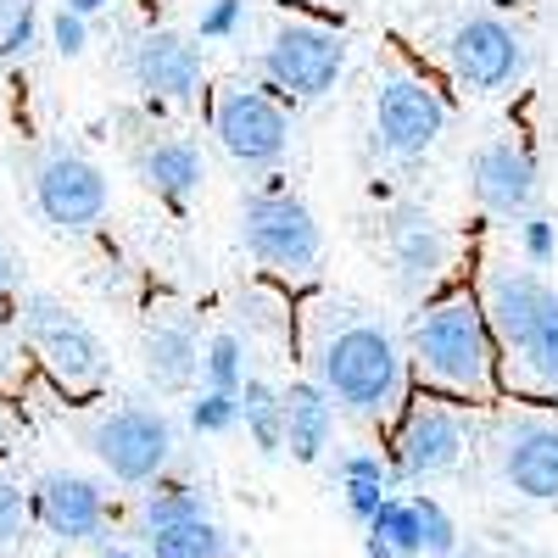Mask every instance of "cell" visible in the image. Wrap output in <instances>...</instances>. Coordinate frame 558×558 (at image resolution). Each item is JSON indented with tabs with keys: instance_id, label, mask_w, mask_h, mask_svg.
I'll use <instances>...</instances> for the list:
<instances>
[{
	"instance_id": "5",
	"label": "cell",
	"mask_w": 558,
	"mask_h": 558,
	"mask_svg": "<svg viewBox=\"0 0 558 558\" xmlns=\"http://www.w3.org/2000/svg\"><path fill=\"white\" fill-rule=\"evenodd\" d=\"M241 246L274 279H307L324 263V229L313 207L286 184H263L241 202Z\"/></svg>"
},
{
	"instance_id": "15",
	"label": "cell",
	"mask_w": 558,
	"mask_h": 558,
	"mask_svg": "<svg viewBox=\"0 0 558 558\" xmlns=\"http://www.w3.org/2000/svg\"><path fill=\"white\" fill-rule=\"evenodd\" d=\"M497 475L525 502H558V425L536 413L508 418L497 436Z\"/></svg>"
},
{
	"instance_id": "41",
	"label": "cell",
	"mask_w": 558,
	"mask_h": 558,
	"mask_svg": "<svg viewBox=\"0 0 558 558\" xmlns=\"http://www.w3.org/2000/svg\"><path fill=\"white\" fill-rule=\"evenodd\" d=\"M318 7H336V0H318Z\"/></svg>"
},
{
	"instance_id": "13",
	"label": "cell",
	"mask_w": 558,
	"mask_h": 558,
	"mask_svg": "<svg viewBox=\"0 0 558 558\" xmlns=\"http://www.w3.org/2000/svg\"><path fill=\"white\" fill-rule=\"evenodd\" d=\"M386 257H391V274H397V291L425 302L452 263V235L425 207L402 202V207L386 213Z\"/></svg>"
},
{
	"instance_id": "8",
	"label": "cell",
	"mask_w": 558,
	"mask_h": 558,
	"mask_svg": "<svg viewBox=\"0 0 558 558\" xmlns=\"http://www.w3.org/2000/svg\"><path fill=\"white\" fill-rule=\"evenodd\" d=\"M463 452H470V430H463V413L452 408V397H436L418 386L391 430V463L397 481H441L452 475Z\"/></svg>"
},
{
	"instance_id": "9",
	"label": "cell",
	"mask_w": 558,
	"mask_h": 558,
	"mask_svg": "<svg viewBox=\"0 0 558 558\" xmlns=\"http://www.w3.org/2000/svg\"><path fill=\"white\" fill-rule=\"evenodd\" d=\"M34 207L39 218L62 229V235H84L96 229L112 207V179L96 157H84L73 146H51L39 162H34Z\"/></svg>"
},
{
	"instance_id": "2",
	"label": "cell",
	"mask_w": 558,
	"mask_h": 558,
	"mask_svg": "<svg viewBox=\"0 0 558 558\" xmlns=\"http://www.w3.org/2000/svg\"><path fill=\"white\" fill-rule=\"evenodd\" d=\"M481 307L502 352V386L558 402V291L531 268H486Z\"/></svg>"
},
{
	"instance_id": "25",
	"label": "cell",
	"mask_w": 558,
	"mask_h": 558,
	"mask_svg": "<svg viewBox=\"0 0 558 558\" xmlns=\"http://www.w3.org/2000/svg\"><path fill=\"white\" fill-rule=\"evenodd\" d=\"M202 386H213V391H241L246 386V341L235 330H218L202 347Z\"/></svg>"
},
{
	"instance_id": "37",
	"label": "cell",
	"mask_w": 558,
	"mask_h": 558,
	"mask_svg": "<svg viewBox=\"0 0 558 558\" xmlns=\"http://www.w3.org/2000/svg\"><path fill=\"white\" fill-rule=\"evenodd\" d=\"M96 558H146V547H129V542H101Z\"/></svg>"
},
{
	"instance_id": "18",
	"label": "cell",
	"mask_w": 558,
	"mask_h": 558,
	"mask_svg": "<svg viewBox=\"0 0 558 558\" xmlns=\"http://www.w3.org/2000/svg\"><path fill=\"white\" fill-rule=\"evenodd\" d=\"M140 368H146L151 391L162 397H179L202 380V336L196 324L184 313H162L146 324V336H140Z\"/></svg>"
},
{
	"instance_id": "34",
	"label": "cell",
	"mask_w": 558,
	"mask_h": 558,
	"mask_svg": "<svg viewBox=\"0 0 558 558\" xmlns=\"http://www.w3.org/2000/svg\"><path fill=\"white\" fill-rule=\"evenodd\" d=\"M336 481H391L397 486V463H386L380 452H368V447H352L336 458Z\"/></svg>"
},
{
	"instance_id": "14",
	"label": "cell",
	"mask_w": 558,
	"mask_h": 558,
	"mask_svg": "<svg viewBox=\"0 0 558 558\" xmlns=\"http://www.w3.org/2000/svg\"><path fill=\"white\" fill-rule=\"evenodd\" d=\"M470 191L475 202L492 213V218H525L536 207V191H542V168L531 157L525 140H486V146H475L470 157Z\"/></svg>"
},
{
	"instance_id": "22",
	"label": "cell",
	"mask_w": 558,
	"mask_h": 558,
	"mask_svg": "<svg viewBox=\"0 0 558 558\" xmlns=\"http://www.w3.org/2000/svg\"><path fill=\"white\" fill-rule=\"evenodd\" d=\"M146 558H229V536L213 514L173 520V525L146 531Z\"/></svg>"
},
{
	"instance_id": "3",
	"label": "cell",
	"mask_w": 558,
	"mask_h": 558,
	"mask_svg": "<svg viewBox=\"0 0 558 558\" xmlns=\"http://www.w3.org/2000/svg\"><path fill=\"white\" fill-rule=\"evenodd\" d=\"M313 363H318V386L352 418L386 425L408 402V357H402L397 336L368 313L341 318L336 330H324Z\"/></svg>"
},
{
	"instance_id": "24",
	"label": "cell",
	"mask_w": 558,
	"mask_h": 558,
	"mask_svg": "<svg viewBox=\"0 0 558 558\" xmlns=\"http://www.w3.org/2000/svg\"><path fill=\"white\" fill-rule=\"evenodd\" d=\"M363 531H375V536H386L402 558H425V531H418V502L413 497H386L380 508H375V520H368Z\"/></svg>"
},
{
	"instance_id": "10",
	"label": "cell",
	"mask_w": 558,
	"mask_h": 558,
	"mask_svg": "<svg viewBox=\"0 0 558 558\" xmlns=\"http://www.w3.org/2000/svg\"><path fill=\"white\" fill-rule=\"evenodd\" d=\"M347 34L324 23H279L263 45V78L286 89L291 101H318L330 96L347 73Z\"/></svg>"
},
{
	"instance_id": "17",
	"label": "cell",
	"mask_w": 558,
	"mask_h": 558,
	"mask_svg": "<svg viewBox=\"0 0 558 558\" xmlns=\"http://www.w3.org/2000/svg\"><path fill=\"white\" fill-rule=\"evenodd\" d=\"M447 57L458 84L470 89H508L525 68V39L508 28L502 17H463L447 39Z\"/></svg>"
},
{
	"instance_id": "21",
	"label": "cell",
	"mask_w": 558,
	"mask_h": 558,
	"mask_svg": "<svg viewBox=\"0 0 558 558\" xmlns=\"http://www.w3.org/2000/svg\"><path fill=\"white\" fill-rule=\"evenodd\" d=\"M241 430L252 436L257 458L286 452V397H279V386L246 375V386H241Z\"/></svg>"
},
{
	"instance_id": "39",
	"label": "cell",
	"mask_w": 558,
	"mask_h": 558,
	"mask_svg": "<svg viewBox=\"0 0 558 558\" xmlns=\"http://www.w3.org/2000/svg\"><path fill=\"white\" fill-rule=\"evenodd\" d=\"M447 558H486V553H481V547H475V542H458V547H452V553H447Z\"/></svg>"
},
{
	"instance_id": "26",
	"label": "cell",
	"mask_w": 558,
	"mask_h": 558,
	"mask_svg": "<svg viewBox=\"0 0 558 558\" xmlns=\"http://www.w3.org/2000/svg\"><path fill=\"white\" fill-rule=\"evenodd\" d=\"M184 418H191L196 436H229L241 430V391H191V402H184Z\"/></svg>"
},
{
	"instance_id": "1",
	"label": "cell",
	"mask_w": 558,
	"mask_h": 558,
	"mask_svg": "<svg viewBox=\"0 0 558 558\" xmlns=\"http://www.w3.org/2000/svg\"><path fill=\"white\" fill-rule=\"evenodd\" d=\"M408 363L418 386L452 402H486L502 391V352L475 291H441L418 307Z\"/></svg>"
},
{
	"instance_id": "30",
	"label": "cell",
	"mask_w": 558,
	"mask_h": 558,
	"mask_svg": "<svg viewBox=\"0 0 558 558\" xmlns=\"http://www.w3.org/2000/svg\"><path fill=\"white\" fill-rule=\"evenodd\" d=\"M241 28H246V0H207L196 17V39H207V45L235 39Z\"/></svg>"
},
{
	"instance_id": "33",
	"label": "cell",
	"mask_w": 558,
	"mask_h": 558,
	"mask_svg": "<svg viewBox=\"0 0 558 558\" xmlns=\"http://www.w3.org/2000/svg\"><path fill=\"white\" fill-rule=\"evenodd\" d=\"M336 486H341V508H347V514H352L357 525L375 520V508L397 492L391 481H336Z\"/></svg>"
},
{
	"instance_id": "35",
	"label": "cell",
	"mask_w": 558,
	"mask_h": 558,
	"mask_svg": "<svg viewBox=\"0 0 558 558\" xmlns=\"http://www.w3.org/2000/svg\"><path fill=\"white\" fill-rule=\"evenodd\" d=\"M17 279H23V268H17V257L0 246V307H12V296H17Z\"/></svg>"
},
{
	"instance_id": "4",
	"label": "cell",
	"mask_w": 558,
	"mask_h": 558,
	"mask_svg": "<svg viewBox=\"0 0 558 558\" xmlns=\"http://www.w3.org/2000/svg\"><path fill=\"white\" fill-rule=\"evenodd\" d=\"M12 318H17V341L39 357V368L68 397H89V391L107 386V347H101L96 330H89V318L73 313L62 296L17 291L12 296Z\"/></svg>"
},
{
	"instance_id": "31",
	"label": "cell",
	"mask_w": 558,
	"mask_h": 558,
	"mask_svg": "<svg viewBox=\"0 0 558 558\" xmlns=\"http://www.w3.org/2000/svg\"><path fill=\"white\" fill-rule=\"evenodd\" d=\"M520 252H525L531 268H547L558 257V223L547 213H525L520 218Z\"/></svg>"
},
{
	"instance_id": "7",
	"label": "cell",
	"mask_w": 558,
	"mask_h": 558,
	"mask_svg": "<svg viewBox=\"0 0 558 558\" xmlns=\"http://www.w3.org/2000/svg\"><path fill=\"white\" fill-rule=\"evenodd\" d=\"M213 134L241 168H274L279 157L291 151L296 129H291L286 101L274 96V84L229 78V84H218V96H213Z\"/></svg>"
},
{
	"instance_id": "20",
	"label": "cell",
	"mask_w": 558,
	"mask_h": 558,
	"mask_svg": "<svg viewBox=\"0 0 558 558\" xmlns=\"http://www.w3.org/2000/svg\"><path fill=\"white\" fill-rule=\"evenodd\" d=\"M279 397H286V452L296 463H318L336 441V397L318 380H291Z\"/></svg>"
},
{
	"instance_id": "6",
	"label": "cell",
	"mask_w": 558,
	"mask_h": 558,
	"mask_svg": "<svg viewBox=\"0 0 558 558\" xmlns=\"http://www.w3.org/2000/svg\"><path fill=\"white\" fill-rule=\"evenodd\" d=\"M84 447L96 452V463L123 481V486H151L168 475L173 463V447H179V430L162 408H146V402H123V408H107L96 425L84 430Z\"/></svg>"
},
{
	"instance_id": "16",
	"label": "cell",
	"mask_w": 558,
	"mask_h": 558,
	"mask_svg": "<svg viewBox=\"0 0 558 558\" xmlns=\"http://www.w3.org/2000/svg\"><path fill=\"white\" fill-rule=\"evenodd\" d=\"M28 508H34V525H45L57 542H96L107 536V492L101 481H89L78 470H45L28 492Z\"/></svg>"
},
{
	"instance_id": "11",
	"label": "cell",
	"mask_w": 558,
	"mask_h": 558,
	"mask_svg": "<svg viewBox=\"0 0 558 558\" xmlns=\"http://www.w3.org/2000/svg\"><path fill=\"white\" fill-rule=\"evenodd\" d=\"M447 134V101L430 78L418 73H391L375 89V146L397 162L425 157Z\"/></svg>"
},
{
	"instance_id": "12",
	"label": "cell",
	"mask_w": 558,
	"mask_h": 558,
	"mask_svg": "<svg viewBox=\"0 0 558 558\" xmlns=\"http://www.w3.org/2000/svg\"><path fill=\"white\" fill-rule=\"evenodd\" d=\"M129 78L146 101H191L202 89V73H207V57H202V39L179 34V28H146L134 45H129Z\"/></svg>"
},
{
	"instance_id": "32",
	"label": "cell",
	"mask_w": 558,
	"mask_h": 558,
	"mask_svg": "<svg viewBox=\"0 0 558 558\" xmlns=\"http://www.w3.org/2000/svg\"><path fill=\"white\" fill-rule=\"evenodd\" d=\"M51 45H57V57L78 62V57L89 51V17L73 12V7H57V12H51Z\"/></svg>"
},
{
	"instance_id": "23",
	"label": "cell",
	"mask_w": 558,
	"mask_h": 558,
	"mask_svg": "<svg viewBox=\"0 0 558 558\" xmlns=\"http://www.w3.org/2000/svg\"><path fill=\"white\" fill-rule=\"evenodd\" d=\"M196 514H213L207 497L184 481H151L146 502H140V536L157 531V525H173V520H196Z\"/></svg>"
},
{
	"instance_id": "36",
	"label": "cell",
	"mask_w": 558,
	"mask_h": 558,
	"mask_svg": "<svg viewBox=\"0 0 558 558\" xmlns=\"http://www.w3.org/2000/svg\"><path fill=\"white\" fill-rule=\"evenodd\" d=\"M363 558H402L386 536H375V531H363Z\"/></svg>"
},
{
	"instance_id": "19",
	"label": "cell",
	"mask_w": 558,
	"mask_h": 558,
	"mask_svg": "<svg viewBox=\"0 0 558 558\" xmlns=\"http://www.w3.org/2000/svg\"><path fill=\"white\" fill-rule=\"evenodd\" d=\"M134 173H140V184H146L157 202L184 207V202L202 191L207 162H202V146H196V140H184V134H157V129H151L146 146H134Z\"/></svg>"
},
{
	"instance_id": "27",
	"label": "cell",
	"mask_w": 558,
	"mask_h": 558,
	"mask_svg": "<svg viewBox=\"0 0 558 558\" xmlns=\"http://www.w3.org/2000/svg\"><path fill=\"white\" fill-rule=\"evenodd\" d=\"M34 7L28 0H0V62H17L34 51Z\"/></svg>"
},
{
	"instance_id": "38",
	"label": "cell",
	"mask_w": 558,
	"mask_h": 558,
	"mask_svg": "<svg viewBox=\"0 0 558 558\" xmlns=\"http://www.w3.org/2000/svg\"><path fill=\"white\" fill-rule=\"evenodd\" d=\"M62 7H73L84 17H101V12H112V0H62Z\"/></svg>"
},
{
	"instance_id": "40",
	"label": "cell",
	"mask_w": 558,
	"mask_h": 558,
	"mask_svg": "<svg viewBox=\"0 0 558 558\" xmlns=\"http://www.w3.org/2000/svg\"><path fill=\"white\" fill-rule=\"evenodd\" d=\"M0 447H12V413L0 408Z\"/></svg>"
},
{
	"instance_id": "28",
	"label": "cell",
	"mask_w": 558,
	"mask_h": 558,
	"mask_svg": "<svg viewBox=\"0 0 558 558\" xmlns=\"http://www.w3.org/2000/svg\"><path fill=\"white\" fill-rule=\"evenodd\" d=\"M28 525H34V508H28V492H23V486H17L12 475H0V553H12V547H23Z\"/></svg>"
},
{
	"instance_id": "29",
	"label": "cell",
	"mask_w": 558,
	"mask_h": 558,
	"mask_svg": "<svg viewBox=\"0 0 558 558\" xmlns=\"http://www.w3.org/2000/svg\"><path fill=\"white\" fill-rule=\"evenodd\" d=\"M413 502H418V531H425V558H447L463 542V531L452 525V514L436 497H413Z\"/></svg>"
}]
</instances>
